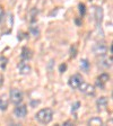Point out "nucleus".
<instances>
[{
  "label": "nucleus",
  "instance_id": "obj_1",
  "mask_svg": "<svg viewBox=\"0 0 113 126\" xmlns=\"http://www.w3.org/2000/svg\"><path fill=\"white\" fill-rule=\"evenodd\" d=\"M53 118V110L51 108H43V109L39 110L35 115V119L39 122L40 124H49Z\"/></svg>",
  "mask_w": 113,
  "mask_h": 126
},
{
  "label": "nucleus",
  "instance_id": "obj_2",
  "mask_svg": "<svg viewBox=\"0 0 113 126\" xmlns=\"http://www.w3.org/2000/svg\"><path fill=\"white\" fill-rule=\"evenodd\" d=\"M9 99H10V101L13 102L14 105H18V104H21L22 101H23V91L19 89H17V88H14V89L10 90V92H9Z\"/></svg>",
  "mask_w": 113,
  "mask_h": 126
},
{
  "label": "nucleus",
  "instance_id": "obj_3",
  "mask_svg": "<svg viewBox=\"0 0 113 126\" xmlns=\"http://www.w3.org/2000/svg\"><path fill=\"white\" fill-rule=\"evenodd\" d=\"M78 89L80 90L85 96H88V97H93L95 94V87L90 83H85L84 81L80 83V86L78 87Z\"/></svg>",
  "mask_w": 113,
  "mask_h": 126
},
{
  "label": "nucleus",
  "instance_id": "obj_4",
  "mask_svg": "<svg viewBox=\"0 0 113 126\" xmlns=\"http://www.w3.org/2000/svg\"><path fill=\"white\" fill-rule=\"evenodd\" d=\"M83 81H84L83 77L79 73H76V74H74V76H71L70 78H69L68 84H69L70 88H72V89H78V87L80 86V83H82Z\"/></svg>",
  "mask_w": 113,
  "mask_h": 126
},
{
  "label": "nucleus",
  "instance_id": "obj_5",
  "mask_svg": "<svg viewBox=\"0 0 113 126\" xmlns=\"http://www.w3.org/2000/svg\"><path fill=\"white\" fill-rule=\"evenodd\" d=\"M100 60H98L97 62V65L100 66L101 69H110L111 66H112V55H110V56H106L105 55H102V56H100Z\"/></svg>",
  "mask_w": 113,
  "mask_h": 126
},
{
  "label": "nucleus",
  "instance_id": "obj_6",
  "mask_svg": "<svg viewBox=\"0 0 113 126\" xmlns=\"http://www.w3.org/2000/svg\"><path fill=\"white\" fill-rule=\"evenodd\" d=\"M108 52V46H106L104 43H96V44L93 46V53H94L96 56H102V55H105Z\"/></svg>",
  "mask_w": 113,
  "mask_h": 126
},
{
  "label": "nucleus",
  "instance_id": "obj_7",
  "mask_svg": "<svg viewBox=\"0 0 113 126\" xmlns=\"http://www.w3.org/2000/svg\"><path fill=\"white\" fill-rule=\"evenodd\" d=\"M110 81V76L108 73H102L100 77H97L96 79V87L100 89H105L106 83Z\"/></svg>",
  "mask_w": 113,
  "mask_h": 126
},
{
  "label": "nucleus",
  "instance_id": "obj_8",
  "mask_svg": "<svg viewBox=\"0 0 113 126\" xmlns=\"http://www.w3.org/2000/svg\"><path fill=\"white\" fill-rule=\"evenodd\" d=\"M17 107H15L14 109V115L16 116L17 118H24L25 116L27 115V106L26 105H16Z\"/></svg>",
  "mask_w": 113,
  "mask_h": 126
},
{
  "label": "nucleus",
  "instance_id": "obj_9",
  "mask_svg": "<svg viewBox=\"0 0 113 126\" xmlns=\"http://www.w3.org/2000/svg\"><path fill=\"white\" fill-rule=\"evenodd\" d=\"M18 71L19 73L23 74V76H26V74H28L31 72V66H29V64H27V61L22 60L18 63Z\"/></svg>",
  "mask_w": 113,
  "mask_h": 126
},
{
  "label": "nucleus",
  "instance_id": "obj_10",
  "mask_svg": "<svg viewBox=\"0 0 113 126\" xmlns=\"http://www.w3.org/2000/svg\"><path fill=\"white\" fill-rule=\"evenodd\" d=\"M32 56H33V53H32V51L29 50L28 47L24 46L23 48H22V53H21V59L23 61H29L32 59Z\"/></svg>",
  "mask_w": 113,
  "mask_h": 126
},
{
  "label": "nucleus",
  "instance_id": "obj_11",
  "mask_svg": "<svg viewBox=\"0 0 113 126\" xmlns=\"http://www.w3.org/2000/svg\"><path fill=\"white\" fill-rule=\"evenodd\" d=\"M108 104H109V100L106 97H100L96 101V105H97V109L100 110H103V109H106L108 107Z\"/></svg>",
  "mask_w": 113,
  "mask_h": 126
},
{
  "label": "nucleus",
  "instance_id": "obj_12",
  "mask_svg": "<svg viewBox=\"0 0 113 126\" xmlns=\"http://www.w3.org/2000/svg\"><path fill=\"white\" fill-rule=\"evenodd\" d=\"M8 104H9V98H8L7 94H3L0 96V110H6L8 108Z\"/></svg>",
  "mask_w": 113,
  "mask_h": 126
},
{
  "label": "nucleus",
  "instance_id": "obj_13",
  "mask_svg": "<svg viewBox=\"0 0 113 126\" xmlns=\"http://www.w3.org/2000/svg\"><path fill=\"white\" fill-rule=\"evenodd\" d=\"M103 20V9L101 7H96L95 9V21H96V25L101 26Z\"/></svg>",
  "mask_w": 113,
  "mask_h": 126
},
{
  "label": "nucleus",
  "instance_id": "obj_14",
  "mask_svg": "<svg viewBox=\"0 0 113 126\" xmlns=\"http://www.w3.org/2000/svg\"><path fill=\"white\" fill-rule=\"evenodd\" d=\"M37 14H39V10H37L36 8H32L31 10H29V21H31V24H34L36 21Z\"/></svg>",
  "mask_w": 113,
  "mask_h": 126
},
{
  "label": "nucleus",
  "instance_id": "obj_15",
  "mask_svg": "<svg viewBox=\"0 0 113 126\" xmlns=\"http://www.w3.org/2000/svg\"><path fill=\"white\" fill-rule=\"evenodd\" d=\"M90 62H88V60H86V59H83L82 61H80V69H82V71H84V72H88V70H90Z\"/></svg>",
  "mask_w": 113,
  "mask_h": 126
},
{
  "label": "nucleus",
  "instance_id": "obj_16",
  "mask_svg": "<svg viewBox=\"0 0 113 126\" xmlns=\"http://www.w3.org/2000/svg\"><path fill=\"white\" fill-rule=\"evenodd\" d=\"M88 123H90V125H103L102 119H101V118H98V117L92 118V119H90Z\"/></svg>",
  "mask_w": 113,
  "mask_h": 126
},
{
  "label": "nucleus",
  "instance_id": "obj_17",
  "mask_svg": "<svg viewBox=\"0 0 113 126\" xmlns=\"http://www.w3.org/2000/svg\"><path fill=\"white\" fill-rule=\"evenodd\" d=\"M29 29H31V33H32V34H33V36H35V37H36V36H39V34H40V31H39V28H37L36 26H34V25H32V26H31V28H29Z\"/></svg>",
  "mask_w": 113,
  "mask_h": 126
},
{
  "label": "nucleus",
  "instance_id": "obj_18",
  "mask_svg": "<svg viewBox=\"0 0 113 126\" xmlns=\"http://www.w3.org/2000/svg\"><path fill=\"white\" fill-rule=\"evenodd\" d=\"M78 8H79V14H80V16H85V14H86V7H85L84 3H79L78 5Z\"/></svg>",
  "mask_w": 113,
  "mask_h": 126
},
{
  "label": "nucleus",
  "instance_id": "obj_19",
  "mask_svg": "<svg viewBox=\"0 0 113 126\" xmlns=\"http://www.w3.org/2000/svg\"><path fill=\"white\" fill-rule=\"evenodd\" d=\"M76 55H77V47L76 45H72L70 48V58H76Z\"/></svg>",
  "mask_w": 113,
  "mask_h": 126
},
{
  "label": "nucleus",
  "instance_id": "obj_20",
  "mask_svg": "<svg viewBox=\"0 0 113 126\" xmlns=\"http://www.w3.org/2000/svg\"><path fill=\"white\" fill-rule=\"evenodd\" d=\"M79 106H80V102H79V101H76V102H75L74 105H72V108H71V113L76 114V111L78 110Z\"/></svg>",
  "mask_w": 113,
  "mask_h": 126
},
{
  "label": "nucleus",
  "instance_id": "obj_21",
  "mask_svg": "<svg viewBox=\"0 0 113 126\" xmlns=\"http://www.w3.org/2000/svg\"><path fill=\"white\" fill-rule=\"evenodd\" d=\"M66 70H67V64H60V66H59V71H60V73L66 72Z\"/></svg>",
  "mask_w": 113,
  "mask_h": 126
},
{
  "label": "nucleus",
  "instance_id": "obj_22",
  "mask_svg": "<svg viewBox=\"0 0 113 126\" xmlns=\"http://www.w3.org/2000/svg\"><path fill=\"white\" fill-rule=\"evenodd\" d=\"M3 19H5V11L1 7H0V23H2Z\"/></svg>",
  "mask_w": 113,
  "mask_h": 126
}]
</instances>
